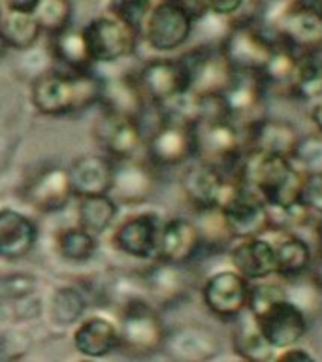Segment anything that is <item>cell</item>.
Masks as SVG:
<instances>
[{
	"label": "cell",
	"mask_w": 322,
	"mask_h": 362,
	"mask_svg": "<svg viewBox=\"0 0 322 362\" xmlns=\"http://www.w3.org/2000/svg\"><path fill=\"white\" fill-rule=\"evenodd\" d=\"M242 183L251 187L264 200L271 217L304 206L305 175L288 157L247 151L242 166Z\"/></svg>",
	"instance_id": "obj_1"
},
{
	"label": "cell",
	"mask_w": 322,
	"mask_h": 362,
	"mask_svg": "<svg viewBox=\"0 0 322 362\" xmlns=\"http://www.w3.org/2000/svg\"><path fill=\"white\" fill-rule=\"evenodd\" d=\"M102 79L93 72L49 70L40 74L30 87L32 106L42 115L61 117L89 110L100 100Z\"/></svg>",
	"instance_id": "obj_2"
},
{
	"label": "cell",
	"mask_w": 322,
	"mask_h": 362,
	"mask_svg": "<svg viewBox=\"0 0 322 362\" xmlns=\"http://www.w3.org/2000/svg\"><path fill=\"white\" fill-rule=\"evenodd\" d=\"M219 45L234 72L262 76L277 47V34L262 16H237Z\"/></svg>",
	"instance_id": "obj_3"
},
{
	"label": "cell",
	"mask_w": 322,
	"mask_h": 362,
	"mask_svg": "<svg viewBox=\"0 0 322 362\" xmlns=\"http://www.w3.org/2000/svg\"><path fill=\"white\" fill-rule=\"evenodd\" d=\"M196 157L203 164L215 166L232 181H242V166L247 155L245 132L228 117L202 119L194 123Z\"/></svg>",
	"instance_id": "obj_4"
},
{
	"label": "cell",
	"mask_w": 322,
	"mask_h": 362,
	"mask_svg": "<svg viewBox=\"0 0 322 362\" xmlns=\"http://www.w3.org/2000/svg\"><path fill=\"white\" fill-rule=\"evenodd\" d=\"M119 347L132 358H147L162 351L168 330L155 305L143 298L124 302L119 317Z\"/></svg>",
	"instance_id": "obj_5"
},
{
	"label": "cell",
	"mask_w": 322,
	"mask_h": 362,
	"mask_svg": "<svg viewBox=\"0 0 322 362\" xmlns=\"http://www.w3.org/2000/svg\"><path fill=\"white\" fill-rule=\"evenodd\" d=\"M270 25L299 55L322 53V11L313 0H288Z\"/></svg>",
	"instance_id": "obj_6"
},
{
	"label": "cell",
	"mask_w": 322,
	"mask_h": 362,
	"mask_svg": "<svg viewBox=\"0 0 322 362\" xmlns=\"http://www.w3.org/2000/svg\"><path fill=\"white\" fill-rule=\"evenodd\" d=\"M194 157H196L194 124L158 115V124L145 140L147 160L160 170L183 166L194 160Z\"/></svg>",
	"instance_id": "obj_7"
},
{
	"label": "cell",
	"mask_w": 322,
	"mask_h": 362,
	"mask_svg": "<svg viewBox=\"0 0 322 362\" xmlns=\"http://www.w3.org/2000/svg\"><path fill=\"white\" fill-rule=\"evenodd\" d=\"M219 209L225 215L234 240L264 236L266 232L273 228L270 208L251 187L243 185L242 181L234 183Z\"/></svg>",
	"instance_id": "obj_8"
},
{
	"label": "cell",
	"mask_w": 322,
	"mask_h": 362,
	"mask_svg": "<svg viewBox=\"0 0 322 362\" xmlns=\"http://www.w3.org/2000/svg\"><path fill=\"white\" fill-rule=\"evenodd\" d=\"M249 288L251 283L232 268L219 270L205 277L200 294L205 310L222 322L242 319L249 310Z\"/></svg>",
	"instance_id": "obj_9"
},
{
	"label": "cell",
	"mask_w": 322,
	"mask_h": 362,
	"mask_svg": "<svg viewBox=\"0 0 322 362\" xmlns=\"http://www.w3.org/2000/svg\"><path fill=\"white\" fill-rule=\"evenodd\" d=\"M266 341L275 351L290 349L304 341L309 332V317L290 298L279 300L258 315H251Z\"/></svg>",
	"instance_id": "obj_10"
},
{
	"label": "cell",
	"mask_w": 322,
	"mask_h": 362,
	"mask_svg": "<svg viewBox=\"0 0 322 362\" xmlns=\"http://www.w3.org/2000/svg\"><path fill=\"white\" fill-rule=\"evenodd\" d=\"M93 62H113L130 57L138 47L140 30L113 16H102L83 28Z\"/></svg>",
	"instance_id": "obj_11"
},
{
	"label": "cell",
	"mask_w": 322,
	"mask_h": 362,
	"mask_svg": "<svg viewBox=\"0 0 322 362\" xmlns=\"http://www.w3.org/2000/svg\"><path fill=\"white\" fill-rule=\"evenodd\" d=\"M149 106L160 107L191 90V76L181 57L153 59L136 74Z\"/></svg>",
	"instance_id": "obj_12"
},
{
	"label": "cell",
	"mask_w": 322,
	"mask_h": 362,
	"mask_svg": "<svg viewBox=\"0 0 322 362\" xmlns=\"http://www.w3.org/2000/svg\"><path fill=\"white\" fill-rule=\"evenodd\" d=\"M270 89L260 74L236 72L232 83L222 93L226 113L230 121L242 130L266 117V104H268Z\"/></svg>",
	"instance_id": "obj_13"
},
{
	"label": "cell",
	"mask_w": 322,
	"mask_h": 362,
	"mask_svg": "<svg viewBox=\"0 0 322 362\" xmlns=\"http://www.w3.org/2000/svg\"><path fill=\"white\" fill-rule=\"evenodd\" d=\"M141 30L145 34V42L151 49L168 53L179 49L181 45L189 42L194 30V19L174 2L160 0L158 4L153 6Z\"/></svg>",
	"instance_id": "obj_14"
},
{
	"label": "cell",
	"mask_w": 322,
	"mask_h": 362,
	"mask_svg": "<svg viewBox=\"0 0 322 362\" xmlns=\"http://www.w3.org/2000/svg\"><path fill=\"white\" fill-rule=\"evenodd\" d=\"M93 136L107 158L113 163L136 158L141 146H145L141 121L102 113L93 127Z\"/></svg>",
	"instance_id": "obj_15"
},
{
	"label": "cell",
	"mask_w": 322,
	"mask_h": 362,
	"mask_svg": "<svg viewBox=\"0 0 322 362\" xmlns=\"http://www.w3.org/2000/svg\"><path fill=\"white\" fill-rule=\"evenodd\" d=\"M234 183L237 181L228 180L220 170L200 160L186 166L181 175V191L194 211L220 208Z\"/></svg>",
	"instance_id": "obj_16"
},
{
	"label": "cell",
	"mask_w": 322,
	"mask_h": 362,
	"mask_svg": "<svg viewBox=\"0 0 322 362\" xmlns=\"http://www.w3.org/2000/svg\"><path fill=\"white\" fill-rule=\"evenodd\" d=\"M202 253V236L194 219L174 217L162 223L155 259L166 264L191 266Z\"/></svg>",
	"instance_id": "obj_17"
},
{
	"label": "cell",
	"mask_w": 322,
	"mask_h": 362,
	"mask_svg": "<svg viewBox=\"0 0 322 362\" xmlns=\"http://www.w3.org/2000/svg\"><path fill=\"white\" fill-rule=\"evenodd\" d=\"M162 353L172 362H209L220 353V341L211 328L185 325L168 332Z\"/></svg>",
	"instance_id": "obj_18"
},
{
	"label": "cell",
	"mask_w": 322,
	"mask_h": 362,
	"mask_svg": "<svg viewBox=\"0 0 322 362\" xmlns=\"http://www.w3.org/2000/svg\"><path fill=\"white\" fill-rule=\"evenodd\" d=\"M275 249V276L282 281H296L315 270L316 253L304 238L282 228L266 232Z\"/></svg>",
	"instance_id": "obj_19"
},
{
	"label": "cell",
	"mask_w": 322,
	"mask_h": 362,
	"mask_svg": "<svg viewBox=\"0 0 322 362\" xmlns=\"http://www.w3.org/2000/svg\"><path fill=\"white\" fill-rule=\"evenodd\" d=\"M232 270H236L249 283L262 281L275 276V249L268 236L234 240L226 251Z\"/></svg>",
	"instance_id": "obj_20"
},
{
	"label": "cell",
	"mask_w": 322,
	"mask_h": 362,
	"mask_svg": "<svg viewBox=\"0 0 322 362\" xmlns=\"http://www.w3.org/2000/svg\"><path fill=\"white\" fill-rule=\"evenodd\" d=\"M25 200L40 214H56L68 206L73 198L68 168L47 166L40 170L25 187Z\"/></svg>",
	"instance_id": "obj_21"
},
{
	"label": "cell",
	"mask_w": 322,
	"mask_h": 362,
	"mask_svg": "<svg viewBox=\"0 0 322 362\" xmlns=\"http://www.w3.org/2000/svg\"><path fill=\"white\" fill-rule=\"evenodd\" d=\"M157 189V168L149 160H119L113 166V181L109 197L115 202H145Z\"/></svg>",
	"instance_id": "obj_22"
},
{
	"label": "cell",
	"mask_w": 322,
	"mask_h": 362,
	"mask_svg": "<svg viewBox=\"0 0 322 362\" xmlns=\"http://www.w3.org/2000/svg\"><path fill=\"white\" fill-rule=\"evenodd\" d=\"M162 223L157 215L138 214L115 226L112 242L119 253L132 259H155L157 257L158 232Z\"/></svg>",
	"instance_id": "obj_23"
},
{
	"label": "cell",
	"mask_w": 322,
	"mask_h": 362,
	"mask_svg": "<svg viewBox=\"0 0 322 362\" xmlns=\"http://www.w3.org/2000/svg\"><path fill=\"white\" fill-rule=\"evenodd\" d=\"M243 132H245V146L249 153L279 155L288 158L302 136L298 127L288 119L271 117V115H266Z\"/></svg>",
	"instance_id": "obj_24"
},
{
	"label": "cell",
	"mask_w": 322,
	"mask_h": 362,
	"mask_svg": "<svg viewBox=\"0 0 322 362\" xmlns=\"http://www.w3.org/2000/svg\"><path fill=\"white\" fill-rule=\"evenodd\" d=\"M38 242V226L28 215L11 208L0 209V259L21 260Z\"/></svg>",
	"instance_id": "obj_25"
},
{
	"label": "cell",
	"mask_w": 322,
	"mask_h": 362,
	"mask_svg": "<svg viewBox=\"0 0 322 362\" xmlns=\"http://www.w3.org/2000/svg\"><path fill=\"white\" fill-rule=\"evenodd\" d=\"M104 113H113L121 117H130L141 121L149 102L141 90L136 76H124L117 79H102L100 100Z\"/></svg>",
	"instance_id": "obj_26"
},
{
	"label": "cell",
	"mask_w": 322,
	"mask_h": 362,
	"mask_svg": "<svg viewBox=\"0 0 322 362\" xmlns=\"http://www.w3.org/2000/svg\"><path fill=\"white\" fill-rule=\"evenodd\" d=\"M113 163L106 155H83L76 158L68 168L73 197L83 198L93 194H107L113 181Z\"/></svg>",
	"instance_id": "obj_27"
},
{
	"label": "cell",
	"mask_w": 322,
	"mask_h": 362,
	"mask_svg": "<svg viewBox=\"0 0 322 362\" xmlns=\"http://www.w3.org/2000/svg\"><path fill=\"white\" fill-rule=\"evenodd\" d=\"M143 287H147L149 294L160 304H175L185 298L191 288L186 266H174L155 260V264L143 276Z\"/></svg>",
	"instance_id": "obj_28"
},
{
	"label": "cell",
	"mask_w": 322,
	"mask_h": 362,
	"mask_svg": "<svg viewBox=\"0 0 322 362\" xmlns=\"http://www.w3.org/2000/svg\"><path fill=\"white\" fill-rule=\"evenodd\" d=\"M76 349L90 358H100L119 347L117 327L102 317H90L78 327L73 334Z\"/></svg>",
	"instance_id": "obj_29"
},
{
	"label": "cell",
	"mask_w": 322,
	"mask_h": 362,
	"mask_svg": "<svg viewBox=\"0 0 322 362\" xmlns=\"http://www.w3.org/2000/svg\"><path fill=\"white\" fill-rule=\"evenodd\" d=\"M232 349L239 361L245 362H271L277 351L271 347L262 332L256 327V322L249 313L234 322L232 330Z\"/></svg>",
	"instance_id": "obj_30"
},
{
	"label": "cell",
	"mask_w": 322,
	"mask_h": 362,
	"mask_svg": "<svg viewBox=\"0 0 322 362\" xmlns=\"http://www.w3.org/2000/svg\"><path fill=\"white\" fill-rule=\"evenodd\" d=\"M287 96L307 106L322 100V53H307L299 57Z\"/></svg>",
	"instance_id": "obj_31"
},
{
	"label": "cell",
	"mask_w": 322,
	"mask_h": 362,
	"mask_svg": "<svg viewBox=\"0 0 322 362\" xmlns=\"http://www.w3.org/2000/svg\"><path fill=\"white\" fill-rule=\"evenodd\" d=\"M53 57L56 61L68 68V72H90L93 59L87 49L83 30H73V28H64L62 33L53 36Z\"/></svg>",
	"instance_id": "obj_32"
},
{
	"label": "cell",
	"mask_w": 322,
	"mask_h": 362,
	"mask_svg": "<svg viewBox=\"0 0 322 362\" xmlns=\"http://www.w3.org/2000/svg\"><path fill=\"white\" fill-rule=\"evenodd\" d=\"M117 217V202L109 194H93L79 198L78 226L93 236H100Z\"/></svg>",
	"instance_id": "obj_33"
},
{
	"label": "cell",
	"mask_w": 322,
	"mask_h": 362,
	"mask_svg": "<svg viewBox=\"0 0 322 362\" xmlns=\"http://www.w3.org/2000/svg\"><path fill=\"white\" fill-rule=\"evenodd\" d=\"M38 21L32 13H21V11H10L0 16V36L4 44L13 49H30L40 38Z\"/></svg>",
	"instance_id": "obj_34"
},
{
	"label": "cell",
	"mask_w": 322,
	"mask_h": 362,
	"mask_svg": "<svg viewBox=\"0 0 322 362\" xmlns=\"http://www.w3.org/2000/svg\"><path fill=\"white\" fill-rule=\"evenodd\" d=\"M194 223L202 236L203 253H226L234 243V236L219 208L196 211Z\"/></svg>",
	"instance_id": "obj_35"
},
{
	"label": "cell",
	"mask_w": 322,
	"mask_h": 362,
	"mask_svg": "<svg viewBox=\"0 0 322 362\" xmlns=\"http://www.w3.org/2000/svg\"><path fill=\"white\" fill-rule=\"evenodd\" d=\"M98 242L96 236L83 230L81 226H70V228H62L56 234V251L62 259L68 262H87L95 257Z\"/></svg>",
	"instance_id": "obj_36"
},
{
	"label": "cell",
	"mask_w": 322,
	"mask_h": 362,
	"mask_svg": "<svg viewBox=\"0 0 322 362\" xmlns=\"http://www.w3.org/2000/svg\"><path fill=\"white\" fill-rule=\"evenodd\" d=\"M87 302L76 287L56 288L51 298V319L56 325H72L83 315Z\"/></svg>",
	"instance_id": "obj_37"
},
{
	"label": "cell",
	"mask_w": 322,
	"mask_h": 362,
	"mask_svg": "<svg viewBox=\"0 0 322 362\" xmlns=\"http://www.w3.org/2000/svg\"><path fill=\"white\" fill-rule=\"evenodd\" d=\"M290 160L304 175L322 174V134H302Z\"/></svg>",
	"instance_id": "obj_38"
},
{
	"label": "cell",
	"mask_w": 322,
	"mask_h": 362,
	"mask_svg": "<svg viewBox=\"0 0 322 362\" xmlns=\"http://www.w3.org/2000/svg\"><path fill=\"white\" fill-rule=\"evenodd\" d=\"M32 16L36 17L42 30L55 36L68 28V23L72 17V2L70 0H38Z\"/></svg>",
	"instance_id": "obj_39"
},
{
	"label": "cell",
	"mask_w": 322,
	"mask_h": 362,
	"mask_svg": "<svg viewBox=\"0 0 322 362\" xmlns=\"http://www.w3.org/2000/svg\"><path fill=\"white\" fill-rule=\"evenodd\" d=\"M285 298H288L287 283L277 276H271L268 279H262V281H254L251 283V288H249L247 313L249 315H258L260 311H264L271 304Z\"/></svg>",
	"instance_id": "obj_40"
},
{
	"label": "cell",
	"mask_w": 322,
	"mask_h": 362,
	"mask_svg": "<svg viewBox=\"0 0 322 362\" xmlns=\"http://www.w3.org/2000/svg\"><path fill=\"white\" fill-rule=\"evenodd\" d=\"M151 10L153 0H109V16L138 28L140 33Z\"/></svg>",
	"instance_id": "obj_41"
},
{
	"label": "cell",
	"mask_w": 322,
	"mask_h": 362,
	"mask_svg": "<svg viewBox=\"0 0 322 362\" xmlns=\"http://www.w3.org/2000/svg\"><path fill=\"white\" fill-rule=\"evenodd\" d=\"M36 279L28 274H0V298H21L32 293Z\"/></svg>",
	"instance_id": "obj_42"
},
{
	"label": "cell",
	"mask_w": 322,
	"mask_h": 362,
	"mask_svg": "<svg viewBox=\"0 0 322 362\" xmlns=\"http://www.w3.org/2000/svg\"><path fill=\"white\" fill-rule=\"evenodd\" d=\"M302 204L311 214L322 217V174L305 175Z\"/></svg>",
	"instance_id": "obj_43"
},
{
	"label": "cell",
	"mask_w": 322,
	"mask_h": 362,
	"mask_svg": "<svg viewBox=\"0 0 322 362\" xmlns=\"http://www.w3.org/2000/svg\"><path fill=\"white\" fill-rule=\"evenodd\" d=\"M208 13L219 17H237L247 4V0H203Z\"/></svg>",
	"instance_id": "obj_44"
},
{
	"label": "cell",
	"mask_w": 322,
	"mask_h": 362,
	"mask_svg": "<svg viewBox=\"0 0 322 362\" xmlns=\"http://www.w3.org/2000/svg\"><path fill=\"white\" fill-rule=\"evenodd\" d=\"M271 362H318V361H316L315 355H313L311 351L296 345V347H290V349L277 351Z\"/></svg>",
	"instance_id": "obj_45"
},
{
	"label": "cell",
	"mask_w": 322,
	"mask_h": 362,
	"mask_svg": "<svg viewBox=\"0 0 322 362\" xmlns=\"http://www.w3.org/2000/svg\"><path fill=\"white\" fill-rule=\"evenodd\" d=\"M10 11H21V13H32L38 0H4Z\"/></svg>",
	"instance_id": "obj_46"
},
{
	"label": "cell",
	"mask_w": 322,
	"mask_h": 362,
	"mask_svg": "<svg viewBox=\"0 0 322 362\" xmlns=\"http://www.w3.org/2000/svg\"><path fill=\"white\" fill-rule=\"evenodd\" d=\"M309 117L311 121H313V124H315V129L318 134H322V100L316 102V104H313L309 110Z\"/></svg>",
	"instance_id": "obj_47"
},
{
	"label": "cell",
	"mask_w": 322,
	"mask_h": 362,
	"mask_svg": "<svg viewBox=\"0 0 322 362\" xmlns=\"http://www.w3.org/2000/svg\"><path fill=\"white\" fill-rule=\"evenodd\" d=\"M6 49H8V45L4 44V40H2V36H0V57H4Z\"/></svg>",
	"instance_id": "obj_48"
},
{
	"label": "cell",
	"mask_w": 322,
	"mask_h": 362,
	"mask_svg": "<svg viewBox=\"0 0 322 362\" xmlns=\"http://www.w3.org/2000/svg\"><path fill=\"white\" fill-rule=\"evenodd\" d=\"M313 274H315V276L318 277V281L322 283V268H315V270H313Z\"/></svg>",
	"instance_id": "obj_49"
},
{
	"label": "cell",
	"mask_w": 322,
	"mask_h": 362,
	"mask_svg": "<svg viewBox=\"0 0 322 362\" xmlns=\"http://www.w3.org/2000/svg\"><path fill=\"white\" fill-rule=\"evenodd\" d=\"M313 2H315V4L318 6V8H321V11H322V0H313Z\"/></svg>",
	"instance_id": "obj_50"
},
{
	"label": "cell",
	"mask_w": 322,
	"mask_h": 362,
	"mask_svg": "<svg viewBox=\"0 0 322 362\" xmlns=\"http://www.w3.org/2000/svg\"><path fill=\"white\" fill-rule=\"evenodd\" d=\"M237 362H245V361H237Z\"/></svg>",
	"instance_id": "obj_51"
},
{
	"label": "cell",
	"mask_w": 322,
	"mask_h": 362,
	"mask_svg": "<svg viewBox=\"0 0 322 362\" xmlns=\"http://www.w3.org/2000/svg\"><path fill=\"white\" fill-rule=\"evenodd\" d=\"M0 16H2V11H0Z\"/></svg>",
	"instance_id": "obj_52"
},
{
	"label": "cell",
	"mask_w": 322,
	"mask_h": 362,
	"mask_svg": "<svg viewBox=\"0 0 322 362\" xmlns=\"http://www.w3.org/2000/svg\"><path fill=\"white\" fill-rule=\"evenodd\" d=\"M83 362H89V361H83Z\"/></svg>",
	"instance_id": "obj_53"
}]
</instances>
